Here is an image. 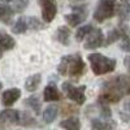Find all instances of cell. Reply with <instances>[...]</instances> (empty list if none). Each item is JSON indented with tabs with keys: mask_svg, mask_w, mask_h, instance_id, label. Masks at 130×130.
Returning <instances> with one entry per match:
<instances>
[{
	"mask_svg": "<svg viewBox=\"0 0 130 130\" xmlns=\"http://www.w3.org/2000/svg\"><path fill=\"white\" fill-rule=\"evenodd\" d=\"M40 82H42V75L40 74H32L25 81V89L27 91L32 92V91H35L39 87Z\"/></svg>",
	"mask_w": 130,
	"mask_h": 130,
	"instance_id": "cell-15",
	"label": "cell"
},
{
	"mask_svg": "<svg viewBox=\"0 0 130 130\" xmlns=\"http://www.w3.org/2000/svg\"><path fill=\"white\" fill-rule=\"evenodd\" d=\"M25 104H26L27 107H30L31 109L34 111V113H37V115H39V113H40V109H42V103H40V100H39V98H38V96H35V95L29 96L27 99L25 100Z\"/></svg>",
	"mask_w": 130,
	"mask_h": 130,
	"instance_id": "cell-19",
	"label": "cell"
},
{
	"mask_svg": "<svg viewBox=\"0 0 130 130\" xmlns=\"http://www.w3.org/2000/svg\"><path fill=\"white\" fill-rule=\"evenodd\" d=\"M89 61L91 65V70L95 75H104L115 70L116 68V60L109 59L102 53H90Z\"/></svg>",
	"mask_w": 130,
	"mask_h": 130,
	"instance_id": "cell-3",
	"label": "cell"
},
{
	"mask_svg": "<svg viewBox=\"0 0 130 130\" xmlns=\"http://www.w3.org/2000/svg\"><path fill=\"white\" fill-rule=\"evenodd\" d=\"M129 78L127 75L121 74L112 77L104 82L102 91L98 96V100L100 104L107 105L111 103H117L120 102L125 95L129 94Z\"/></svg>",
	"mask_w": 130,
	"mask_h": 130,
	"instance_id": "cell-1",
	"label": "cell"
},
{
	"mask_svg": "<svg viewBox=\"0 0 130 130\" xmlns=\"http://www.w3.org/2000/svg\"><path fill=\"white\" fill-rule=\"evenodd\" d=\"M3 3H10V2H13V0H2Z\"/></svg>",
	"mask_w": 130,
	"mask_h": 130,
	"instance_id": "cell-26",
	"label": "cell"
},
{
	"mask_svg": "<svg viewBox=\"0 0 130 130\" xmlns=\"http://www.w3.org/2000/svg\"><path fill=\"white\" fill-rule=\"evenodd\" d=\"M92 25L91 24H87V25H83L81 27H78L77 32H75V39H77V42H82L86 37H87L90 34V31L92 30Z\"/></svg>",
	"mask_w": 130,
	"mask_h": 130,
	"instance_id": "cell-20",
	"label": "cell"
},
{
	"mask_svg": "<svg viewBox=\"0 0 130 130\" xmlns=\"http://www.w3.org/2000/svg\"><path fill=\"white\" fill-rule=\"evenodd\" d=\"M122 50L124 51H129V47H127V37H125V38H122Z\"/></svg>",
	"mask_w": 130,
	"mask_h": 130,
	"instance_id": "cell-25",
	"label": "cell"
},
{
	"mask_svg": "<svg viewBox=\"0 0 130 130\" xmlns=\"http://www.w3.org/2000/svg\"><path fill=\"white\" fill-rule=\"evenodd\" d=\"M2 87H3V85H2V82H0V90H2Z\"/></svg>",
	"mask_w": 130,
	"mask_h": 130,
	"instance_id": "cell-27",
	"label": "cell"
},
{
	"mask_svg": "<svg viewBox=\"0 0 130 130\" xmlns=\"http://www.w3.org/2000/svg\"><path fill=\"white\" fill-rule=\"evenodd\" d=\"M12 14H13V12H12V9H10V7L0 3V21H2L3 24H10Z\"/></svg>",
	"mask_w": 130,
	"mask_h": 130,
	"instance_id": "cell-18",
	"label": "cell"
},
{
	"mask_svg": "<svg viewBox=\"0 0 130 130\" xmlns=\"http://www.w3.org/2000/svg\"><path fill=\"white\" fill-rule=\"evenodd\" d=\"M27 4H29V0H16L14 4H13V7L10 8V9H12V12H16V13H22L24 10L26 9Z\"/></svg>",
	"mask_w": 130,
	"mask_h": 130,
	"instance_id": "cell-24",
	"label": "cell"
},
{
	"mask_svg": "<svg viewBox=\"0 0 130 130\" xmlns=\"http://www.w3.org/2000/svg\"><path fill=\"white\" fill-rule=\"evenodd\" d=\"M61 89L65 92L68 99H70L75 104L82 105L86 102V86H78V87H75L70 82H64L61 85Z\"/></svg>",
	"mask_w": 130,
	"mask_h": 130,
	"instance_id": "cell-5",
	"label": "cell"
},
{
	"mask_svg": "<svg viewBox=\"0 0 130 130\" xmlns=\"http://www.w3.org/2000/svg\"><path fill=\"white\" fill-rule=\"evenodd\" d=\"M60 127L65 130H79L81 129V121L77 117H69L67 120H62L60 122Z\"/></svg>",
	"mask_w": 130,
	"mask_h": 130,
	"instance_id": "cell-16",
	"label": "cell"
},
{
	"mask_svg": "<svg viewBox=\"0 0 130 130\" xmlns=\"http://www.w3.org/2000/svg\"><path fill=\"white\" fill-rule=\"evenodd\" d=\"M57 109H59L57 105H48L44 109V112H43V120H44L46 124L53 122V120L57 116Z\"/></svg>",
	"mask_w": 130,
	"mask_h": 130,
	"instance_id": "cell-17",
	"label": "cell"
},
{
	"mask_svg": "<svg viewBox=\"0 0 130 130\" xmlns=\"http://www.w3.org/2000/svg\"><path fill=\"white\" fill-rule=\"evenodd\" d=\"M25 21H26L27 29H31V30H42L46 27L42 21H39L37 17H27V18H25Z\"/></svg>",
	"mask_w": 130,
	"mask_h": 130,
	"instance_id": "cell-21",
	"label": "cell"
},
{
	"mask_svg": "<svg viewBox=\"0 0 130 130\" xmlns=\"http://www.w3.org/2000/svg\"><path fill=\"white\" fill-rule=\"evenodd\" d=\"M122 2H124V4H125V3H127V0H122Z\"/></svg>",
	"mask_w": 130,
	"mask_h": 130,
	"instance_id": "cell-28",
	"label": "cell"
},
{
	"mask_svg": "<svg viewBox=\"0 0 130 130\" xmlns=\"http://www.w3.org/2000/svg\"><path fill=\"white\" fill-rule=\"evenodd\" d=\"M86 7L85 5H79V7H73V13L70 14H65L64 20L68 22L69 26H78L79 24H82L86 20Z\"/></svg>",
	"mask_w": 130,
	"mask_h": 130,
	"instance_id": "cell-7",
	"label": "cell"
},
{
	"mask_svg": "<svg viewBox=\"0 0 130 130\" xmlns=\"http://www.w3.org/2000/svg\"><path fill=\"white\" fill-rule=\"evenodd\" d=\"M16 47V40L8 32L0 31V56L4 51H10Z\"/></svg>",
	"mask_w": 130,
	"mask_h": 130,
	"instance_id": "cell-11",
	"label": "cell"
},
{
	"mask_svg": "<svg viewBox=\"0 0 130 130\" xmlns=\"http://www.w3.org/2000/svg\"><path fill=\"white\" fill-rule=\"evenodd\" d=\"M118 8L120 5L117 0H100L94 10V18L98 22H104L105 20L112 18L118 12Z\"/></svg>",
	"mask_w": 130,
	"mask_h": 130,
	"instance_id": "cell-4",
	"label": "cell"
},
{
	"mask_svg": "<svg viewBox=\"0 0 130 130\" xmlns=\"http://www.w3.org/2000/svg\"><path fill=\"white\" fill-rule=\"evenodd\" d=\"M86 65L81 55H67L62 56L57 67V72L61 75H68L70 78L78 79L85 73Z\"/></svg>",
	"mask_w": 130,
	"mask_h": 130,
	"instance_id": "cell-2",
	"label": "cell"
},
{
	"mask_svg": "<svg viewBox=\"0 0 130 130\" xmlns=\"http://www.w3.org/2000/svg\"><path fill=\"white\" fill-rule=\"evenodd\" d=\"M43 98H44L46 102H57L61 99V95L55 86L50 85V86H46L44 91H43Z\"/></svg>",
	"mask_w": 130,
	"mask_h": 130,
	"instance_id": "cell-14",
	"label": "cell"
},
{
	"mask_svg": "<svg viewBox=\"0 0 130 130\" xmlns=\"http://www.w3.org/2000/svg\"><path fill=\"white\" fill-rule=\"evenodd\" d=\"M27 30V26H26V21L24 17H20L17 20V22L12 26V32L13 34H24V32Z\"/></svg>",
	"mask_w": 130,
	"mask_h": 130,
	"instance_id": "cell-22",
	"label": "cell"
},
{
	"mask_svg": "<svg viewBox=\"0 0 130 130\" xmlns=\"http://www.w3.org/2000/svg\"><path fill=\"white\" fill-rule=\"evenodd\" d=\"M116 122L111 118H91V130H115Z\"/></svg>",
	"mask_w": 130,
	"mask_h": 130,
	"instance_id": "cell-9",
	"label": "cell"
},
{
	"mask_svg": "<svg viewBox=\"0 0 130 130\" xmlns=\"http://www.w3.org/2000/svg\"><path fill=\"white\" fill-rule=\"evenodd\" d=\"M20 124L24 126H32V125H35V120L27 112H24V113L20 112Z\"/></svg>",
	"mask_w": 130,
	"mask_h": 130,
	"instance_id": "cell-23",
	"label": "cell"
},
{
	"mask_svg": "<svg viewBox=\"0 0 130 130\" xmlns=\"http://www.w3.org/2000/svg\"><path fill=\"white\" fill-rule=\"evenodd\" d=\"M0 120L8 124H20V112L16 109H4L0 113Z\"/></svg>",
	"mask_w": 130,
	"mask_h": 130,
	"instance_id": "cell-12",
	"label": "cell"
},
{
	"mask_svg": "<svg viewBox=\"0 0 130 130\" xmlns=\"http://www.w3.org/2000/svg\"><path fill=\"white\" fill-rule=\"evenodd\" d=\"M20 98H21V90H18V89H8L2 95V104L4 107H10V105H13Z\"/></svg>",
	"mask_w": 130,
	"mask_h": 130,
	"instance_id": "cell-10",
	"label": "cell"
},
{
	"mask_svg": "<svg viewBox=\"0 0 130 130\" xmlns=\"http://www.w3.org/2000/svg\"><path fill=\"white\" fill-rule=\"evenodd\" d=\"M39 5L42 9V18L44 22H52L57 14L56 0H39Z\"/></svg>",
	"mask_w": 130,
	"mask_h": 130,
	"instance_id": "cell-6",
	"label": "cell"
},
{
	"mask_svg": "<svg viewBox=\"0 0 130 130\" xmlns=\"http://www.w3.org/2000/svg\"><path fill=\"white\" fill-rule=\"evenodd\" d=\"M0 130H3V129H0Z\"/></svg>",
	"mask_w": 130,
	"mask_h": 130,
	"instance_id": "cell-29",
	"label": "cell"
},
{
	"mask_svg": "<svg viewBox=\"0 0 130 130\" xmlns=\"http://www.w3.org/2000/svg\"><path fill=\"white\" fill-rule=\"evenodd\" d=\"M55 37L57 42H60L62 46H68L70 43V30L68 29V26H60L56 30Z\"/></svg>",
	"mask_w": 130,
	"mask_h": 130,
	"instance_id": "cell-13",
	"label": "cell"
},
{
	"mask_svg": "<svg viewBox=\"0 0 130 130\" xmlns=\"http://www.w3.org/2000/svg\"><path fill=\"white\" fill-rule=\"evenodd\" d=\"M85 39H86V42H85V48L86 50L99 48L104 43V35H103V31L100 29H92L90 31V34Z\"/></svg>",
	"mask_w": 130,
	"mask_h": 130,
	"instance_id": "cell-8",
	"label": "cell"
}]
</instances>
